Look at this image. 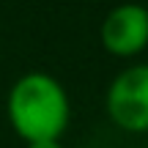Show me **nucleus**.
<instances>
[{
  "mask_svg": "<svg viewBox=\"0 0 148 148\" xmlns=\"http://www.w3.org/2000/svg\"><path fill=\"white\" fill-rule=\"evenodd\" d=\"M5 115L25 145L38 140H60L71 121L69 90L47 71H25L8 88Z\"/></svg>",
  "mask_w": 148,
  "mask_h": 148,
  "instance_id": "f257e3e1",
  "label": "nucleus"
},
{
  "mask_svg": "<svg viewBox=\"0 0 148 148\" xmlns=\"http://www.w3.org/2000/svg\"><path fill=\"white\" fill-rule=\"evenodd\" d=\"M104 110L121 132H148V63H132L110 79L104 93Z\"/></svg>",
  "mask_w": 148,
  "mask_h": 148,
  "instance_id": "f03ea898",
  "label": "nucleus"
},
{
  "mask_svg": "<svg viewBox=\"0 0 148 148\" xmlns=\"http://www.w3.org/2000/svg\"><path fill=\"white\" fill-rule=\"evenodd\" d=\"M99 41L112 58H137L148 49V5L145 3H118L104 14L99 25Z\"/></svg>",
  "mask_w": 148,
  "mask_h": 148,
  "instance_id": "7ed1b4c3",
  "label": "nucleus"
},
{
  "mask_svg": "<svg viewBox=\"0 0 148 148\" xmlns=\"http://www.w3.org/2000/svg\"><path fill=\"white\" fill-rule=\"evenodd\" d=\"M25 148H63L60 140H38V143H27Z\"/></svg>",
  "mask_w": 148,
  "mask_h": 148,
  "instance_id": "20e7f679",
  "label": "nucleus"
}]
</instances>
